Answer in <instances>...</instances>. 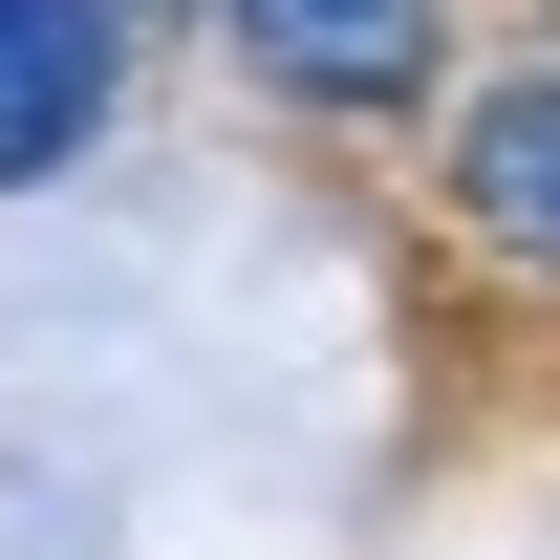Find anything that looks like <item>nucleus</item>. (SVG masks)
Segmentation results:
<instances>
[{
    "mask_svg": "<svg viewBox=\"0 0 560 560\" xmlns=\"http://www.w3.org/2000/svg\"><path fill=\"white\" fill-rule=\"evenodd\" d=\"M237 22V66L302 86V108H410L431 44H453V0H215Z\"/></svg>",
    "mask_w": 560,
    "mask_h": 560,
    "instance_id": "nucleus-1",
    "label": "nucleus"
},
{
    "mask_svg": "<svg viewBox=\"0 0 560 560\" xmlns=\"http://www.w3.org/2000/svg\"><path fill=\"white\" fill-rule=\"evenodd\" d=\"M108 86H130V0H0V195L66 173L108 130Z\"/></svg>",
    "mask_w": 560,
    "mask_h": 560,
    "instance_id": "nucleus-2",
    "label": "nucleus"
},
{
    "mask_svg": "<svg viewBox=\"0 0 560 560\" xmlns=\"http://www.w3.org/2000/svg\"><path fill=\"white\" fill-rule=\"evenodd\" d=\"M453 215H475L495 259L560 280V86H495L475 130H453Z\"/></svg>",
    "mask_w": 560,
    "mask_h": 560,
    "instance_id": "nucleus-3",
    "label": "nucleus"
}]
</instances>
